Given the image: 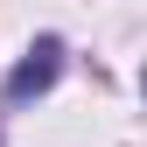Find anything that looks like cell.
Masks as SVG:
<instances>
[{
	"instance_id": "1",
	"label": "cell",
	"mask_w": 147,
	"mask_h": 147,
	"mask_svg": "<svg viewBox=\"0 0 147 147\" xmlns=\"http://www.w3.org/2000/svg\"><path fill=\"white\" fill-rule=\"evenodd\" d=\"M56 70H63V42H56V35H42V42L28 49V63H14L7 98H35V91H49V84H56Z\"/></svg>"
}]
</instances>
